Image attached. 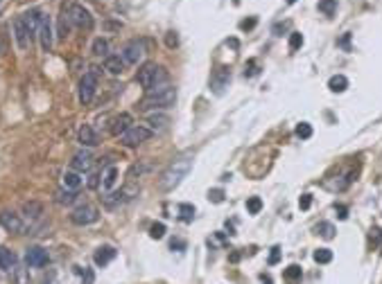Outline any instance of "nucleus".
Here are the masks:
<instances>
[{"label": "nucleus", "instance_id": "39", "mask_svg": "<svg viewBox=\"0 0 382 284\" xmlns=\"http://www.w3.org/2000/svg\"><path fill=\"white\" fill-rule=\"evenodd\" d=\"M165 43H167V47H176V45H179V36H176V32H167Z\"/></svg>", "mask_w": 382, "mask_h": 284}, {"label": "nucleus", "instance_id": "26", "mask_svg": "<svg viewBox=\"0 0 382 284\" xmlns=\"http://www.w3.org/2000/svg\"><path fill=\"white\" fill-rule=\"evenodd\" d=\"M301 278H303V271H301V266H296V264H292V266H287V268H285V280H287L289 284H296Z\"/></svg>", "mask_w": 382, "mask_h": 284}, {"label": "nucleus", "instance_id": "49", "mask_svg": "<svg viewBox=\"0 0 382 284\" xmlns=\"http://www.w3.org/2000/svg\"><path fill=\"white\" fill-rule=\"evenodd\" d=\"M287 2H289V5H292V2H294V0H287Z\"/></svg>", "mask_w": 382, "mask_h": 284}, {"label": "nucleus", "instance_id": "32", "mask_svg": "<svg viewBox=\"0 0 382 284\" xmlns=\"http://www.w3.org/2000/svg\"><path fill=\"white\" fill-rule=\"evenodd\" d=\"M179 215H181V221H192V217H194V208L190 205V203H181L179 205Z\"/></svg>", "mask_w": 382, "mask_h": 284}, {"label": "nucleus", "instance_id": "14", "mask_svg": "<svg viewBox=\"0 0 382 284\" xmlns=\"http://www.w3.org/2000/svg\"><path fill=\"white\" fill-rule=\"evenodd\" d=\"M91 165H93V156H91V151H86V149L77 151L75 156H72V162H71V167L75 169V172H79V174L88 172Z\"/></svg>", "mask_w": 382, "mask_h": 284}, {"label": "nucleus", "instance_id": "25", "mask_svg": "<svg viewBox=\"0 0 382 284\" xmlns=\"http://www.w3.org/2000/svg\"><path fill=\"white\" fill-rule=\"evenodd\" d=\"M314 232H317V235H321L323 239H333V237H335V226H333V223H328V221H321V223H317V226H314Z\"/></svg>", "mask_w": 382, "mask_h": 284}, {"label": "nucleus", "instance_id": "46", "mask_svg": "<svg viewBox=\"0 0 382 284\" xmlns=\"http://www.w3.org/2000/svg\"><path fill=\"white\" fill-rule=\"evenodd\" d=\"M289 27V23H278V25H274V34H281V32H283V29H287Z\"/></svg>", "mask_w": 382, "mask_h": 284}, {"label": "nucleus", "instance_id": "36", "mask_svg": "<svg viewBox=\"0 0 382 284\" xmlns=\"http://www.w3.org/2000/svg\"><path fill=\"white\" fill-rule=\"evenodd\" d=\"M301 45H303V36L299 32H292V36H289V50H299Z\"/></svg>", "mask_w": 382, "mask_h": 284}, {"label": "nucleus", "instance_id": "1", "mask_svg": "<svg viewBox=\"0 0 382 284\" xmlns=\"http://www.w3.org/2000/svg\"><path fill=\"white\" fill-rule=\"evenodd\" d=\"M192 160L194 158L190 156V153H186V156H181V158H176V160H172L167 167H165V172L161 174V180H159V185H161V190L163 192H170V190H174L179 183H181L186 176H188V172L192 169Z\"/></svg>", "mask_w": 382, "mask_h": 284}, {"label": "nucleus", "instance_id": "30", "mask_svg": "<svg viewBox=\"0 0 382 284\" xmlns=\"http://www.w3.org/2000/svg\"><path fill=\"white\" fill-rule=\"evenodd\" d=\"M106 52H109V41L106 39H95L93 41V54H97V57H106Z\"/></svg>", "mask_w": 382, "mask_h": 284}, {"label": "nucleus", "instance_id": "41", "mask_svg": "<svg viewBox=\"0 0 382 284\" xmlns=\"http://www.w3.org/2000/svg\"><path fill=\"white\" fill-rule=\"evenodd\" d=\"M278 260H281V248L274 246V248H271V255H269V264H278Z\"/></svg>", "mask_w": 382, "mask_h": 284}, {"label": "nucleus", "instance_id": "40", "mask_svg": "<svg viewBox=\"0 0 382 284\" xmlns=\"http://www.w3.org/2000/svg\"><path fill=\"white\" fill-rule=\"evenodd\" d=\"M310 205H312V197H310V194H303V197L299 198V208L301 210H308Z\"/></svg>", "mask_w": 382, "mask_h": 284}, {"label": "nucleus", "instance_id": "2", "mask_svg": "<svg viewBox=\"0 0 382 284\" xmlns=\"http://www.w3.org/2000/svg\"><path fill=\"white\" fill-rule=\"evenodd\" d=\"M176 102V88L172 86V84H159V86H154L147 90V95L143 97L141 106L143 109H170V106H174Z\"/></svg>", "mask_w": 382, "mask_h": 284}, {"label": "nucleus", "instance_id": "16", "mask_svg": "<svg viewBox=\"0 0 382 284\" xmlns=\"http://www.w3.org/2000/svg\"><path fill=\"white\" fill-rule=\"evenodd\" d=\"M79 142H82L84 147H95L97 142H100V135H97V131H95L93 127H88V124H84L82 129H79Z\"/></svg>", "mask_w": 382, "mask_h": 284}, {"label": "nucleus", "instance_id": "23", "mask_svg": "<svg viewBox=\"0 0 382 284\" xmlns=\"http://www.w3.org/2000/svg\"><path fill=\"white\" fill-rule=\"evenodd\" d=\"M147 122L152 124V131H156V129L161 131V129H165L170 124V117L163 115V113H149V115H147Z\"/></svg>", "mask_w": 382, "mask_h": 284}, {"label": "nucleus", "instance_id": "8", "mask_svg": "<svg viewBox=\"0 0 382 284\" xmlns=\"http://www.w3.org/2000/svg\"><path fill=\"white\" fill-rule=\"evenodd\" d=\"M100 219V215H97V208L95 205H79L77 210H72L71 215V221L75 223V226H91V223H95V221Z\"/></svg>", "mask_w": 382, "mask_h": 284}, {"label": "nucleus", "instance_id": "48", "mask_svg": "<svg viewBox=\"0 0 382 284\" xmlns=\"http://www.w3.org/2000/svg\"><path fill=\"white\" fill-rule=\"evenodd\" d=\"M0 52H2V43H0Z\"/></svg>", "mask_w": 382, "mask_h": 284}, {"label": "nucleus", "instance_id": "21", "mask_svg": "<svg viewBox=\"0 0 382 284\" xmlns=\"http://www.w3.org/2000/svg\"><path fill=\"white\" fill-rule=\"evenodd\" d=\"M16 266V255L14 250H9L7 246H0V268L2 271H12Z\"/></svg>", "mask_w": 382, "mask_h": 284}, {"label": "nucleus", "instance_id": "27", "mask_svg": "<svg viewBox=\"0 0 382 284\" xmlns=\"http://www.w3.org/2000/svg\"><path fill=\"white\" fill-rule=\"evenodd\" d=\"M71 18H68V9L64 7V12H61V18H59V36L66 39L68 36V29H71Z\"/></svg>", "mask_w": 382, "mask_h": 284}, {"label": "nucleus", "instance_id": "18", "mask_svg": "<svg viewBox=\"0 0 382 284\" xmlns=\"http://www.w3.org/2000/svg\"><path fill=\"white\" fill-rule=\"evenodd\" d=\"M124 61H122V57L118 54V57H106L104 59V70L109 72V75H113V77H118V75H122L124 72Z\"/></svg>", "mask_w": 382, "mask_h": 284}, {"label": "nucleus", "instance_id": "42", "mask_svg": "<svg viewBox=\"0 0 382 284\" xmlns=\"http://www.w3.org/2000/svg\"><path fill=\"white\" fill-rule=\"evenodd\" d=\"M16 280H18V284H29V282H27V273H25V268H16Z\"/></svg>", "mask_w": 382, "mask_h": 284}, {"label": "nucleus", "instance_id": "4", "mask_svg": "<svg viewBox=\"0 0 382 284\" xmlns=\"http://www.w3.org/2000/svg\"><path fill=\"white\" fill-rule=\"evenodd\" d=\"M97 81H100V70L91 68L88 72H84L82 81H79V102L82 104H91L97 93Z\"/></svg>", "mask_w": 382, "mask_h": 284}, {"label": "nucleus", "instance_id": "34", "mask_svg": "<svg viewBox=\"0 0 382 284\" xmlns=\"http://www.w3.org/2000/svg\"><path fill=\"white\" fill-rule=\"evenodd\" d=\"M296 135H299V138H303V140H308L312 135V127L308 124V122H301L299 127H296Z\"/></svg>", "mask_w": 382, "mask_h": 284}, {"label": "nucleus", "instance_id": "43", "mask_svg": "<svg viewBox=\"0 0 382 284\" xmlns=\"http://www.w3.org/2000/svg\"><path fill=\"white\" fill-rule=\"evenodd\" d=\"M380 239H382V230H380V228H373V230H371V241L378 246V243H380Z\"/></svg>", "mask_w": 382, "mask_h": 284}, {"label": "nucleus", "instance_id": "45", "mask_svg": "<svg viewBox=\"0 0 382 284\" xmlns=\"http://www.w3.org/2000/svg\"><path fill=\"white\" fill-rule=\"evenodd\" d=\"M251 27H256V18H249V21L240 23V29H251Z\"/></svg>", "mask_w": 382, "mask_h": 284}, {"label": "nucleus", "instance_id": "7", "mask_svg": "<svg viewBox=\"0 0 382 284\" xmlns=\"http://www.w3.org/2000/svg\"><path fill=\"white\" fill-rule=\"evenodd\" d=\"M0 226L5 228V230L14 232V235H23L27 230V223L21 215L12 212V210H5V212H0Z\"/></svg>", "mask_w": 382, "mask_h": 284}, {"label": "nucleus", "instance_id": "15", "mask_svg": "<svg viewBox=\"0 0 382 284\" xmlns=\"http://www.w3.org/2000/svg\"><path fill=\"white\" fill-rule=\"evenodd\" d=\"M61 185L66 187V190H72V192H77L79 187L84 185V178H82V174L79 172H75V169H71V172H66L64 176H61Z\"/></svg>", "mask_w": 382, "mask_h": 284}, {"label": "nucleus", "instance_id": "19", "mask_svg": "<svg viewBox=\"0 0 382 284\" xmlns=\"http://www.w3.org/2000/svg\"><path fill=\"white\" fill-rule=\"evenodd\" d=\"M41 215H43V205H41V203L29 201V203H25V205H23V215H21V217H23L25 223H27V221H36Z\"/></svg>", "mask_w": 382, "mask_h": 284}, {"label": "nucleus", "instance_id": "20", "mask_svg": "<svg viewBox=\"0 0 382 284\" xmlns=\"http://www.w3.org/2000/svg\"><path fill=\"white\" fill-rule=\"evenodd\" d=\"M116 183H118V167L111 165V167H106L104 172H102V190L111 192L113 187H116Z\"/></svg>", "mask_w": 382, "mask_h": 284}, {"label": "nucleus", "instance_id": "35", "mask_svg": "<svg viewBox=\"0 0 382 284\" xmlns=\"http://www.w3.org/2000/svg\"><path fill=\"white\" fill-rule=\"evenodd\" d=\"M163 235H165V226H163V223H154V226L149 228V237H152V239H163Z\"/></svg>", "mask_w": 382, "mask_h": 284}, {"label": "nucleus", "instance_id": "22", "mask_svg": "<svg viewBox=\"0 0 382 284\" xmlns=\"http://www.w3.org/2000/svg\"><path fill=\"white\" fill-rule=\"evenodd\" d=\"M113 257H116V250H113L111 246H102V248L95 250V264H97V266H106Z\"/></svg>", "mask_w": 382, "mask_h": 284}, {"label": "nucleus", "instance_id": "31", "mask_svg": "<svg viewBox=\"0 0 382 284\" xmlns=\"http://www.w3.org/2000/svg\"><path fill=\"white\" fill-rule=\"evenodd\" d=\"M337 9V0H319V12L326 16H333Z\"/></svg>", "mask_w": 382, "mask_h": 284}, {"label": "nucleus", "instance_id": "3", "mask_svg": "<svg viewBox=\"0 0 382 284\" xmlns=\"http://www.w3.org/2000/svg\"><path fill=\"white\" fill-rule=\"evenodd\" d=\"M165 81H167V72H165V68H161L156 64H145L136 75V84L145 88V90L159 86V84H165Z\"/></svg>", "mask_w": 382, "mask_h": 284}, {"label": "nucleus", "instance_id": "17", "mask_svg": "<svg viewBox=\"0 0 382 284\" xmlns=\"http://www.w3.org/2000/svg\"><path fill=\"white\" fill-rule=\"evenodd\" d=\"M129 127H131V115L129 113H120V115L113 117V122H111V135H122Z\"/></svg>", "mask_w": 382, "mask_h": 284}, {"label": "nucleus", "instance_id": "44", "mask_svg": "<svg viewBox=\"0 0 382 284\" xmlns=\"http://www.w3.org/2000/svg\"><path fill=\"white\" fill-rule=\"evenodd\" d=\"M335 210H337V217H339V219H346V217H348V208H346V205H335Z\"/></svg>", "mask_w": 382, "mask_h": 284}, {"label": "nucleus", "instance_id": "9", "mask_svg": "<svg viewBox=\"0 0 382 284\" xmlns=\"http://www.w3.org/2000/svg\"><path fill=\"white\" fill-rule=\"evenodd\" d=\"M143 57H145V43H143V41L134 39L122 47V61L124 64L138 66V61H143Z\"/></svg>", "mask_w": 382, "mask_h": 284}, {"label": "nucleus", "instance_id": "24", "mask_svg": "<svg viewBox=\"0 0 382 284\" xmlns=\"http://www.w3.org/2000/svg\"><path fill=\"white\" fill-rule=\"evenodd\" d=\"M328 88L333 90V93H344L348 88V79L344 75H333L328 81Z\"/></svg>", "mask_w": 382, "mask_h": 284}, {"label": "nucleus", "instance_id": "28", "mask_svg": "<svg viewBox=\"0 0 382 284\" xmlns=\"http://www.w3.org/2000/svg\"><path fill=\"white\" fill-rule=\"evenodd\" d=\"M77 198V192H72V190H59L57 192V203H61V205H71L72 201Z\"/></svg>", "mask_w": 382, "mask_h": 284}, {"label": "nucleus", "instance_id": "33", "mask_svg": "<svg viewBox=\"0 0 382 284\" xmlns=\"http://www.w3.org/2000/svg\"><path fill=\"white\" fill-rule=\"evenodd\" d=\"M260 210H263V201H260L258 197H251L247 201V212L249 215H258Z\"/></svg>", "mask_w": 382, "mask_h": 284}, {"label": "nucleus", "instance_id": "12", "mask_svg": "<svg viewBox=\"0 0 382 284\" xmlns=\"http://www.w3.org/2000/svg\"><path fill=\"white\" fill-rule=\"evenodd\" d=\"M48 260H50V255H48V250L41 248V246H32V248H27V253H25V262L34 268L46 266Z\"/></svg>", "mask_w": 382, "mask_h": 284}, {"label": "nucleus", "instance_id": "11", "mask_svg": "<svg viewBox=\"0 0 382 284\" xmlns=\"http://www.w3.org/2000/svg\"><path fill=\"white\" fill-rule=\"evenodd\" d=\"M39 39H41L43 52H50V50H52L54 36H52V25H50V16H48V14H43L41 25H39Z\"/></svg>", "mask_w": 382, "mask_h": 284}, {"label": "nucleus", "instance_id": "29", "mask_svg": "<svg viewBox=\"0 0 382 284\" xmlns=\"http://www.w3.org/2000/svg\"><path fill=\"white\" fill-rule=\"evenodd\" d=\"M314 262L317 264H328V262H333V250L330 248H319V250H314Z\"/></svg>", "mask_w": 382, "mask_h": 284}, {"label": "nucleus", "instance_id": "5", "mask_svg": "<svg viewBox=\"0 0 382 284\" xmlns=\"http://www.w3.org/2000/svg\"><path fill=\"white\" fill-rule=\"evenodd\" d=\"M152 135H154V131L149 127H145V124H131V127L120 135V142H122L124 147H138V145H143V142H147Z\"/></svg>", "mask_w": 382, "mask_h": 284}, {"label": "nucleus", "instance_id": "6", "mask_svg": "<svg viewBox=\"0 0 382 284\" xmlns=\"http://www.w3.org/2000/svg\"><path fill=\"white\" fill-rule=\"evenodd\" d=\"M68 18H71V23L79 29H91L93 27V16L88 12L84 5H71L68 7Z\"/></svg>", "mask_w": 382, "mask_h": 284}, {"label": "nucleus", "instance_id": "10", "mask_svg": "<svg viewBox=\"0 0 382 284\" xmlns=\"http://www.w3.org/2000/svg\"><path fill=\"white\" fill-rule=\"evenodd\" d=\"M12 29H14V39H16V45L21 47V50H27V47L32 45V32L27 29V25H25L23 16L14 18Z\"/></svg>", "mask_w": 382, "mask_h": 284}, {"label": "nucleus", "instance_id": "37", "mask_svg": "<svg viewBox=\"0 0 382 284\" xmlns=\"http://www.w3.org/2000/svg\"><path fill=\"white\" fill-rule=\"evenodd\" d=\"M258 75V61L256 59H249L247 68H244V77H256Z\"/></svg>", "mask_w": 382, "mask_h": 284}, {"label": "nucleus", "instance_id": "13", "mask_svg": "<svg viewBox=\"0 0 382 284\" xmlns=\"http://www.w3.org/2000/svg\"><path fill=\"white\" fill-rule=\"evenodd\" d=\"M229 81H231L229 68H215V72L211 75V88H213V90H215L217 95H222V93H224V88L229 86Z\"/></svg>", "mask_w": 382, "mask_h": 284}, {"label": "nucleus", "instance_id": "38", "mask_svg": "<svg viewBox=\"0 0 382 284\" xmlns=\"http://www.w3.org/2000/svg\"><path fill=\"white\" fill-rule=\"evenodd\" d=\"M208 198H211L213 203H222L224 201V192L222 190H211L208 192Z\"/></svg>", "mask_w": 382, "mask_h": 284}, {"label": "nucleus", "instance_id": "47", "mask_svg": "<svg viewBox=\"0 0 382 284\" xmlns=\"http://www.w3.org/2000/svg\"><path fill=\"white\" fill-rule=\"evenodd\" d=\"M263 284H271V278H269V275H263Z\"/></svg>", "mask_w": 382, "mask_h": 284}]
</instances>
